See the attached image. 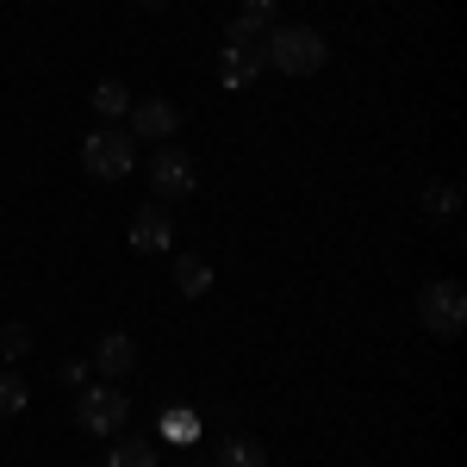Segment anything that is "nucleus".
Returning <instances> with one entry per match:
<instances>
[{"instance_id": "15", "label": "nucleus", "mask_w": 467, "mask_h": 467, "mask_svg": "<svg viewBox=\"0 0 467 467\" xmlns=\"http://www.w3.org/2000/svg\"><path fill=\"white\" fill-rule=\"evenodd\" d=\"M107 467H156V449H150L144 436H125V442L107 449Z\"/></svg>"}, {"instance_id": "16", "label": "nucleus", "mask_w": 467, "mask_h": 467, "mask_svg": "<svg viewBox=\"0 0 467 467\" xmlns=\"http://www.w3.org/2000/svg\"><path fill=\"white\" fill-rule=\"evenodd\" d=\"M162 436H169L175 449H193V442H200V418H193V411H169V418H162Z\"/></svg>"}, {"instance_id": "17", "label": "nucleus", "mask_w": 467, "mask_h": 467, "mask_svg": "<svg viewBox=\"0 0 467 467\" xmlns=\"http://www.w3.org/2000/svg\"><path fill=\"white\" fill-rule=\"evenodd\" d=\"M424 213H436V218H455V213H462V187H455V181H436L431 193H424Z\"/></svg>"}, {"instance_id": "13", "label": "nucleus", "mask_w": 467, "mask_h": 467, "mask_svg": "<svg viewBox=\"0 0 467 467\" xmlns=\"http://www.w3.org/2000/svg\"><path fill=\"white\" fill-rule=\"evenodd\" d=\"M26 405H32V387H26V374L0 368V418H19Z\"/></svg>"}, {"instance_id": "10", "label": "nucleus", "mask_w": 467, "mask_h": 467, "mask_svg": "<svg viewBox=\"0 0 467 467\" xmlns=\"http://www.w3.org/2000/svg\"><path fill=\"white\" fill-rule=\"evenodd\" d=\"M275 26H281L275 0H244V6H237V19H231V37H255V44H262Z\"/></svg>"}, {"instance_id": "12", "label": "nucleus", "mask_w": 467, "mask_h": 467, "mask_svg": "<svg viewBox=\"0 0 467 467\" xmlns=\"http://www.w3.org/2000/svg\"><path fill=\"white\" fill-rule=\"evenodd\" d=\"M218 467H268V449H262L255 436H224V449H218Z\"/></svg>"}, {"instance_id": "3", "label": "nucleus", "mask_w": 467, "mask_h": 467, "mask_svg": "<svg viewBox=\"0 0 467 467\" xmlns=\"http://www.w3.org/2000/svg\"><path fill=\"white\" fill-rule=\"evenodd\" d=\"M75 424H81L88 436H119L125 424H131V399H125V387H112V380L94 387V380H88V387L75 393Z\"/></svg>"}, {"instance_id": "9", "label": "nucleus", "mask_w": 467, "mask_h": 467, "mask_svg": "<svg viewBox=\"0 0 467 467\" xmlns=\"http://www.w3.org/2000/svg\"><path fill=\"white\" fill-rule=\"evenodd\" d=\"M131 368H138V343H131L125 330H107V337L94 343V374H100V380H125Z\"/></svg>"}, {"instance_id": "11", "label": "nucleus", "mask_w": 467, "mask_h": 467, "mask_svg": "<svg viewBox=\"0 0 467 467\" xmlns=\"http://www.w3.org/2000/svg\"><path fill=\"white\" fill-rule=\"evenodd\" d=\"M175 287H181V299H206V293H213V262H206V255H181Z\"/></svg>"}, {"instance_id": "20", "label": "nucleus", "mask_w": 467, "mask_h": 467, "mask_svg": "<svg viewBox=\"0 0 467 467\" xmlns=\"http://www.w3.org/2000/svg\"><path fill=\"white\" fill-rule=\"evenodd\" d=\"M144 6H150V13H156V6H169V0H144Z\"/></svg>"}, {"instance_id": "14", "label": "nucleus", "mask_w": 467, "mask_h": 467, "mask_svg": "<svg viewBox=\"0 0 467 467\" xmlns=\"http://www.w3.org/2000/svg\"><path fill=\"white\" fill-rule=\"evenodd\" d=\"M94 112H100V119H125V112H131V88H125V81H100V88H94Z\"/></svg>"}, {"instance_id": "1", "label": "nucleus", "mask_w": 467, "mask_h": 467, "mask_svg": "<svg viewBox=\"0 0 467 467\" xmlns=\"http://www.w3.org/2000/svg\"><path fill=\"white\" fill-rule=\"evenodd\" d=\"M262 50H268V69H281V75H318L324 57H330V44L312 26H275L262 37Z\"/></svg>"}, {"instance_id": "8", "label": "nucleus", "mask_w": 467, "mask_h": 467, "mask_svg": "<svg viewBox=\"0 0 467 467\" xmlns=\"http://www.w3.org/2000/svg\"><path fill=\"white\" fill-rule=\"evenodd\" d=\"M131 138H175L181 131V112L162 100V94H150V100H131V125H125Z\"/></svg>"}, {"instance_id": "2", "label": "nucleus", "mask_w": 467, "mask_h": 467, "mask_svg": "<svg viewBox=\"0 0 467 467\" xmlns=\"http://www.w3.org/2000/svg\"><path fill=\"white\" fill-rule=\"evenodd\" d=\"M131 162H138V138H131L125 125H94V131L81 138V169L94 181H125Z\"/></svg>"}, {"instance_id": "18", "label": "nucleus", "mask_w": 467, "mask_h": 467, "mask_svg": "<svg viewBox=\"0 0 467 467\" xmlns=\"http://www.w3.org/2000/svg\"><path fill=\"white\" fill-rule=\"evenodd\" d=\"M32 349V330L26 324H0V361H19Z\"/></svg>"}, {"instance_id": "7", "label": "nucleus", "mask_w": 467, "mask_h": 467, "mask_svg": "<svg viewBox=\"0 0 467 467\" xmlns=\"http://www.w3.org/2000/svg\"><path fill=\"white\" fill-rule=\"evenodd\" d=\"M169 244H175L169 206H138V213H131V250L138 255H162Z\"/></svg>"}, {"instance_id": "19", "label": "nucleus", "mask_w": 467, "mask_h": 467, "mask_svg": "<svg viewBox=\"0 0 467 467\" xmlns=\"http://www.w3.org/2000/svg\"><path fill=\"white\" fill-rule=\"evenodd\" d=\"M63 380H69V387H88V380H94V361L69 356V361H63Z\"/></svg>"}, {"instance_id": "6", "label": "nucleus", "mask_w": 467, "mask_h": 467, "mask_svg": "<svg viewBox=\"0 0 467 467\" xmlns=\"http://www.w3.org/2000/svg\"><path fill=\"white\" fill-rule=\"evenodd\" d=\"M150 187H156V206H169V200H187L193 193V162H187V150L162 144L150 156Z\"/></svg>"}, {"instance_id": "4", "label": "nucleus", "mask_w": 467, "mask_h": 467, "mask_svg": "<svg viewBox=\"0 0 467 467\" xmlns=\"http://www.w3.org/2000/svg\"><path fill=\"white\" fill-rule=\"evenodd\" d=\"M418 318H424L431 337H462V324H467L462 281H431V287H418Z\"/></svg>"}, {"instance_id": "5", "label": "nucleus", "mask_w": 467, "mask_h": 467, "mask_svg": "<svg viewBox=\"0 0 467 467\" xmlns=\"http://www.w3.org/2000/svg\"><path fill=\"white\" fill-rule=\"evenodd\" d=\"M262 69H268V50H262L255 37H231V44H224V57H218V88L244 94V88L262 81Z\"/></svg>"}]
</instances>
